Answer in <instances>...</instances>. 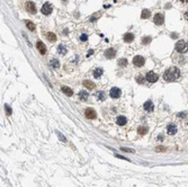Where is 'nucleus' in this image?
I'll return each mask as SVG.
<instances>
[{"instance_id":"16","label":"nucleus","mask_w":188,"mask_h":187,"mask_svg":"<svg viewBox=\"0 0 188 187\" xmlns=\"http://www.w3.org/2000/svg\"><path fill=\"white\" fill-rule=\"evenodd\" d=\"M95 96H96V98H97L99 102H103V100L106 99V95H105L104 91H97L95 94Z\"/></svg>"},{"instance_id":"38","label":"nucleus","mask_w":188,"mask_h":187,"mask_svg":"<svg viewBox=\"0 0 188 187\" xmlns=\"http://www.w3.org/2000/svg\"><path fill=\"white\" fill-rule=\"evenodd\" d=\"M180 1H182V2H187V0H180Z\"/></svg>"},{"instance_id":"14","label":"nucleus","mask_w":188,"mask_h":187,"mask_svg":"<svg viewBox=\"0 0 188 187\" xmlns=\"http://www.w3.org/2000/svg\"><path fill=\"white\" fill-rule=\"evenodd\" d=\"M127 123V118L125 117V116H118V117L116 118V124L120 125V126H123V125H125Z\"/></svg>"},{"instance_id":"9","label":"nucleus","mask_w":188,"mask_h":187,"mask_svg":"<svg viewBox=\"0 0 188 187\" xmlns=\"http://www.w3.org/2000/svg\"><path fill=\"white\" fill-rule=\"evenodd\" d=\"M36 47H37V50H38V52L41 54H45L46 53V46L42 41H38V42L36 43Z\"/></svg>"},{"instance_id":"13","label":"nucleus","mask_w":188,"mask_h":187,"mask_svg":"<svg viewBox=\"0 0 188 187\" xmlns=\"http://www.w3.org/2000/svg\"><path fill=\"white\" fill-rule=\"evenodd\" d=\"M144 109H145L146 112H153V109H154V105H153V103L151 100H148L146 103H144Z\"/></svg>"},{"instance_id":"6","label":"nucleus","mask_w":188,"mask_h":187,"mask_svg":"<svg viewBox=\"0 0 188 187\" xmlns=\"http://www.w3.org/2000/svg\"><path fill=\"white\" fill-rule=\"evenodd\" d=\"M25 8H26V10L29 14H35L36 13V6L33 1H27L26 5H25Z\"/></svg>"},{"instance_id":"1","label":"nucleus","mask_w":188,"mask_h":187,"mask_svg":"<svg viewBox=\"0 0 188 187\" xmlns=\"http://www.w3.org/2000/svg\"><path fill=\"white\" fill-rule=\"evenodd\" d=\"M180 77V70L177 67H171L168 70H165L163 73V79L165 81H175Z\"/></svg>"},{"instance_id":"29","label":"nucleus","mask_w":188,"mask_h":187,"mask_svg":"<svg viewBox=\"0 0 188 187\" xmlns=\"http://www.w3.org/2000/svg\"><path fill=\"white\" fill-rule=\"evenodd\" d=\"M5 111H6L7 115H11V113H13V109L9 105H5Z\"/></svg>"},{"instance_id":"17","label":"nucleus","mask_w":188,"mask_h":187,"mask_svg":"<svg viewBox=\"0 0 188 187\" xmlns=\"http://www.w3.org/2000/svg\"><path fill=\"white\" fill-rule=\"evenodd\" d=\"M123 39H124V42L130 43V42H132V41L134 39V35H133L132 33H126L125 35H124Z\"/></svg>"},{"instance_id":"2","label":"nucleus","mask_w":188,"mask_h":187,"mask_svg":"<svg viewBox=\"0 0 188 187\" xmlns=\"http://www.w3.org/2000/svg\"><path fill=\"white\" fill-rule=\"evenodd\" d=\"M176 50L178 51L179 53H184L187 51V43L184 41V39H180L176 43Z\"/></svg>"},{"instance_id":"37","label":"nucleus","mask_w":188,"mask_h":187,"mask_svg":"<svg viewBox=\"0 0 188 187\" xmlns=\"http://www.w3.org/2000/svg\"><path fill=\"white\" fill-rule=\"evenodd\" d=\"M158 140H163V139H162V135H160V136H158Z\"/></svg>"},{"instance_id":"24","label":"nucleus","mask_w":188,"mask_h":187,"mask_svg":"<svg viewBox=\"0 0 188 187\" xmlns=\"http://www.w3.org/2000/svg\"><path fill=\"white\" fill-rule=\"evenodd\" d=\"M103 72H104V71H103L101 68H97V69L94 71V77L95 78H99V77L103 75Z\"/></svg>"},{"instance_id":"19","label":"nucleus","mask_w":188,"mask_h":187,"mask_svg":"<svg viewBox=\"0 0 188 187\" xmlns=\"http://www.w3.org/2000/svg\"><path fill=\"white\" fill-rule=\"evenodd\" d=\"M62 91L64 92L65 95H68V96H72V94H73L72 89L69 88V87H67V86H63V87H62Z\"/></svg>"},{"instance_id":"26","label":"nucleus","mask_w":188,"mask_h":187,"mask_svg":"<svg viewBox=\"0 0 188 187\" xmlns=\"http://www.w3.org/2000/svg\"><path fill=\"white\" fill-rule=\"evenodd\" d=\"M46 37H47V39H49L50 42H52V43L56 41V36H55V34H54V33H47Z\"/></svg>"},{"instance_id":"21","label":"nucleus","mask_w":188,"mask_h":187,"mask_svg":"<svg viewBox=\"0 0 188 187\" xmlns=\"http://www.w3.org/2000/svg\"><path fill=\"white\" fill-rule=\"evenodd\" d=\"M150 15H151V11H150L149 9H144L142 11V14H141V18H143V19H146V18H149Z\"/></svg>"},{"instance_id":"10","label":"nucleus","mask_w":188,"mask_h":187,"mask_svg":"<svg viewBox=\"0 0 188 187\" xmlns=\"http://www.w3.org/2000/svg\"><path fill=\"white\" fill-rule=\"evenodd\" d=\"M154 24L156 25H162L163 22H165V16L162 15V14H157L156 16H154Z\"/></svg>"},{"instance_id":"22","label":"nucleus","mask_w":188,"mask_h":187,"mask_svg":"<svg viewBox=\"0 0 188 187\" xmlns=\"http://www.w3.org/2000/svg\"><path fill=\"white\" fill-rule=\"evenodd\" d=\"M50 63H51V66H52L54 69H58L59 67H60V61H59L58 59H52L50 61Z\"/></svg>"},{"instance_id":"28","label":"nucleus","mask_w":188,"mask_h":187,"mask_svg":"<svg viewBox=\"0 0 188 187\" xmlns=\"http://www.w3.org/2000/svg\"><path fill=\"white\" fill-rule=\"evenodd\" d=\"M56 135H58V138L61 140L62 142H67V139H65V136L62 133H60V132H56Z\"/></svg>"},{"instance_id":"27","label":"nucleus","mask_w":188,"mask_h":187,"mask_svg":"<svg viewBox=\"0 0 188 187\" xmlns=\"http://www.w3.org/2000/svg\"><path fill=\"white\" fill-rule=\"evenodd\" d=\"M118 66L120 67H126L127 66V60L126 59H120L118 61Z\"/></svg>"},{"instance_id":"8","label":"nucleus","mask_w":188,"mask_h":187,"mask_svg":"<svg viewBox=\"0 0 188 187\" xmlns=\"http://www.w3.org/2000/svg\"><path fill=\"white\" fill-rule=\"evenodd\" d=\"M109 94H110V97H112V98H120V95H122V91H120V88H116V87H114V88L110 89Z\"/></svg>"},{"instance_id":"20","label":"nucleus","mask_w":188,"mask_h":187,"mask_svg":"<svg viewBox=\"0 0 188 187\" xmlns=\"http://www.w3.org/2000/svg\"><path fill=\"white\" fill-rule=\"evenodd\" d=\"M88 97H89V94H88L87 91H80L79 92V98L81 99V100H87L88 99Z\"/></svg>"},{"instance_id":"31","label":"nucleus","mask_w":188,"mask_h":187,"mask_svg":"<svg viewBox=\"0 0 188 187\" xmlns=\"http://www.w3.org/2000/svg\"><path fill=\"white\" fill-rule=\"evenodd\" d=\"M136 81L139 82V83H142L144 81V78L142 77V75H136Z\"/></svg>"},{"instance_id":"4","label":"nucleus","mask_w":188,"mask_h":187,"mask_svg":"<svg viewBox=\"0 0 188 187\" xmlns=\"http://www.w3.org/2000/svg\"><path fill=\"white\" fill-rule=\"evenodd\" d=\"M144 62H145V60H144V58H143V56H141V55L134 56L133 64L135 67H137V68H140V67H143V66H144Z\"/></svg>"},{"instance_id":"30","label":"nucleus","mask_w":188,"mask_h":187,"mask_svg":"<svg viewBox=\"0 0 188 187\" xmlns=\"http://www.w3.org/2000/svg\"><path fill=\"white\" fill-rule=\"evenodd\" d=\"M151 39H152V38H151L150 36H145L144 38L142 39V43H143V44H149V43L151 42Z\"/></svg>"},{"instance_id":"35","label":"nucleus","mask_w":188,"mask_h":187,"mask_svg":"<svg viewBox=\"0 0 188 187\" xmlns=\"http://www.w3.org/2000/svg\"><path fill=\"white\" fill-rule=\"evenodd\" d=\"M115 157H117V158H120V159H124V160H126V161H130V159H127L126 157H123V156H120V154H116Z\"/></svg>"},{"instance_id":"7","label":"nucleus","mask_w":188,"mask_h":187,"mask_svg":"<svg viewBox=\"0 0 188 187\" xmlns=\"http://www.w3.org/2000/svg\"><path fill=\"white\" fill-rule=\"evenodd\" d=\"M52 10H53V7H52V5H50L49 2L44 3L42 6V13L44 14V15H46V16L52 13Z\"/></svg>"},{"instance_id":"12","label":"nucleus","mask_w":188,"mask_h":187,"mask_svg":"<svg viewBox=\"0 0 188 187\" xmlns=\"http://www.w3.org/2000/svg\"><path fill=\"white\" fill-rule=\"evenodd\" d=\"M116 55V51H115V49H107L106 51H105V56L107 58V59H112V58H114V56Z\"/></svg>"},{"instance_id":"11","label":"nucleus","mask_w":188,"mask_h":187,"mask_svg":"<svg viewBox=\"0 0 188 187\" xmlns=\"http://www.w3.org/2000/svg\"><path fill=\"white\" fill-rule=\"evenodd\" d=\"M167 133L169 135H175L177 133V126L175 124H169L167 126Z\"/></svg>"},{"instance_id":"23","label":"nucleus","mask_w":188,"mask_h":187,"mask_svg":"<svg viewBox=\"0 0 188 187\" xmlns=\"http://www.w3.org/2000/svg\"><path fill=\"white\" fill-rule=\"evenodd\" d=\"M137 132H139V134H141V135H145L146 133H148V127H146V126H140V127L137 128Z\"/></svg>"},{"instance_id":"15","label":"nucleus","mask_w":188,"mask_h":187,"mask_svg":"<svg viewBox=\"0 0 188 187\" xmlns=\"http://www.w3.org/2000/svg\"><path fill=\"white\" fill-rule=\"evenodd\" d=\"M82 83H83L84 87L87 89H89V90H92V89L95 88V83L92 81H90V80H84Z\"/></svg>"},{"instance_id":"25","label":"nucleus","mask_w":188,"mask_h":187,"mask_svg":"<svg viewBox=\"0 0 188 187\" xmlns=\"http://www.w3.org/2000/svg\"><path fill=\"white\" fill-rule=\"evenodd\" d=\"M58 53H59V54H61V55H64L65 53H67V49H65V46L64 45H59Z\"/></svg>"},{"instance_id":"3","label":"nucleus","mask_w":188,"mask_h":187,"mask_svg":"<svg viewBox=\"0 0 188 187\" xmlns=\"http://www.w3.org/2000/svg\"><path fill=\"white\" fill-rule=\"evenodd\" d=\"M158 78H159V75H157L156 72H153V71H149V72L146 73V75H145V79L149 82H151V83L158 81Z\"/></svg>"},{"instance_id":"36","label":"nucleus","mask_w":188,"mask_h":187,"mask_svg":"<svg viewBox=\"0 0 188 187\" xmlns=\"http://www.w3.org/2000/svg\"><path fill=\"white\" fill-rule=\"evenodd\" d=\"M186 116H187V114H186L185 112H184V113H180V114H178V117H181V118H185Z\"/></svg>"},{"instance_id":"18","label":"nucleus","mask_w":188,"mask_h":187,"mask_svg":"<svg viewBox=\"0 0 188 187\" xmlns=\"http://www.w3.org/2000/svg\"><path fill=\"white\" fill-rule=\"evenodd\" d=\"M25 24H26L27 28H28L29 30H32V32H34V30H36V26L32 23V22H30V20H25Z\"/></svg>"},{"instance_id":"5","label":"nucleus","mask_w":188,"mask_h":187,"mask_svg":"<svg viewBox=\"0 0 188 187\" xmlns=\"http://www.w3.org/2000/svg\"><path fill=\"white\" fill-rule=\"evenodd\" d=\"M84 115H86V117L89 118V120H95V118L97 117L96 111H95L94 108H87L84 111Z\"/></svg>"},{"instance_id":"32","label":"nucleus","mask_w":188,"mask_h":187,"mask_svg":"<svg viewBox=\"0 0 188 187\" xmlns=\"http://www.w3.org/2000/svg\"><path fill=\"white\" fill-rule=\"evenodd\" d=\"M120 150H122V151H125V152H132V153H133V152H134V150H133V149L124 148V147H122V148H120Z\"/></svg>"},{"instance_id":"33","label":"nucleus","mask_w":188,"mask_h":187,"mask_svg":"<svg viewBox=\"0 0 188 187\" xmlns=\"http://www.w3.org/2000/svg\"><path fill=\"white\" fill-rule=\"evenodd\" d=\"M80 39H81V41H82V42H86V41H87V39H88L87 34H82V35H81V36H80Z\"/></svg>"},{"instance_id":"34","label":"nucleus","mask_w":188,"mask_h":187,"mask_svg":"<svg viewBox=\"0 0 188 187\" xmlns=\"http://www.w3.org/2000/svg\"><path fill=\"white\" fill-rule=\"evenodd\" d=\"M167 150V149L165 148V147H157L156 151H161V152H165V151Z\"/></svg>"}]
</instances>
